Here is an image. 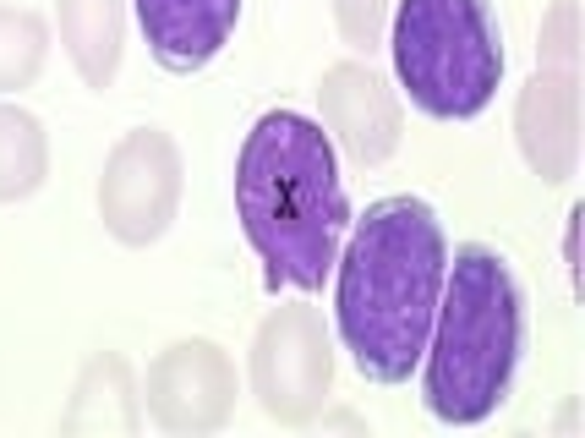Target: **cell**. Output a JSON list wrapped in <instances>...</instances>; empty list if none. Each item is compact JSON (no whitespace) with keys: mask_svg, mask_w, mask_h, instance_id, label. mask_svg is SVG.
I'll use <instances>...</instances> for the list:
<instances>
[{"mask_svg":"<svg viewBox=\"0 0 585 438\" xmlns=\"http://www.w3.org/2000/svg\"><path fill=\"white\" fill-rule=\"evenodd\" d=\"M50 176V137L39 115L22 105H0V203H22Z\"/></svg>","mask_w":585,"mask_h":438,"instance_id":"obj_12","label":"cell"},{"mask_svg":"<svg viewBox=\"0 0 585 438\" xmlns=\"http://www.w3.org/2000/svg\"><path fill=\"white\" fill-rule=\"evenodd\" d=\"M575 55H580V6L553 0V11L536 28V66H575Z\"/></svg>","mask_w":585,"mask_h":438,"instance_id":"obj_14","label":"cell"},{"mask_svg":"<svg viewBox=\"0 0 585 438\" xmlns=\"http://www.w3.org/2000/svg\"><path fill=\"white\" fill-rule=\"evenodd\" d=\"M181 143L165 126H132L104 154L99 170V219L121 247H154L181 214Z\"/></svg>","mask_w":585,"mask_h":438,"instance_id":"obj_6","label":"cell"},{"mask_svg":"<svg viewBox=\"0 0 585 438\" xmlns=\"http://www.w3.org/2000/svg\"><path fill=\"white\" fill-rule=\"evenodd\" d=\"M247 389L268 422L307 428L334 395V334L312 302H285L257 324L247 351Z\"/></svg>","mask_w":585,"mask_h":438,"instance_id":"obj_5","label":"cell"},{"mask_svg":"<svg viewBox=\"0 0 585 438\" xmlns=\"http://www.w3.org/2000/svg\"><path fill=\"white\" fill-rule=\"evenodd\" d=\"M389 61L405 99L432 121H476L503 83V39L487 0H394Z\"/></svg>","mask_w":585,"mask_h":438,"instance_id":"obj_4","label":"cell"},{"mask_svg":"<svg viewBox=\"0 0 585 438\" xmlns=\"http://www.w3.org/2000/svg\"><path fill=\"white\" fill-rule=\"evenodd\" d=\"M143 411L154 417V428H165L175 438L219 433L236 417V362H230V351L203 340V334L165 345L148 362Z\"/></svg>","mask_w":585,"mask_h":438,"instance_id":"obj_7","label":"cell"},{"mask_svg":"<svg viewBox=\"0 0 585 438\" xmlns=\"http://www.w3.org/2000/svg\"><path fill=\"white\" fill-rule=\"evenodd\" d=\"M44 61H50V28H44V17L0 6V94L28 88L44 72Z\"/></svg>","mask_w":585,"mask_h":438,"instance_id":"obj_13","label":"cell"},{"mask_svg":"<svg viewBox=\"0 0 585 438\" xmlns=\"http://www.w3.org/2000/svg\"><path fill=\"white\" fill-rule=\"evenodd\" d=\"M236 219L274 291L312 296L329 285L350 230V198L339 148L312 115L268 110L252 121L236 154Z\"/></svg>","mask_w":585,"mask_h":438,"instance_id":"obj_2","label":"cell"},{"mask_svg":"<svg viewBox=\"0 0 585 438\" xmlns=\"http://www.w3.org/2000/svg\"><path fill=\"white\" fill-rule=\"evenodd\" d=\"M154 61L175 77H192L230 44L241 0H132Z\"/></svg>","mask_w":585,"mask_h":438,"instance_id":"obj_10","label":"cell"},{"mask_svg":"<svg viewBox=\"0 0 585 438\" xmlns=\"http://www.w3.org/2000/svg\"><path fill=\"white\" fill-rule=\"evenodd\" d=\"M449 241L421 198H378L350 219L334 258V334L361 378L405 384L438 318Z\"/></svg>","mask_w":585,"mask_h":438,"instance_id":"obj_1","label":"cell"},{"mask_svg":"<svg viewBox=\"0 0 585 438\" xmlns=\"http://www.w3.org/2000/svg\"><path fill=\"white\" fill-rule=\"evenodd\" d=\"M580 219H585V209L575 203V209H569V225H564V269H569V285H580Z\"/></svg>","mask_w":585,"mask_h":438,"instance_id":"obj_16","label":"cell"},{"mask_svg":"<svg viewBox=\"0 0 585 438\" xmlns=\"http://www.w3.org/2000/svg\"><path fill=\"white\" fill-rule=\"evenodd\" d=\"M318 110H323L318 126L329 132V143L361 170L394 159V148H400V137H405L400 88H394L372 61H356V55L323 66Z\"/></svg>","mask_w":585,"mask_h":438,"instance_id":"obj_8","label":"cell"},{"mask_svg":"<svg viewBox=\"0 0 585 438\" xmlns=\"http://www.w3.org/2000/svg\"><path fill=\"white\" fill-rule=\"evenodd\" d=\"M514 143L525 165L564 187L580 170V72L575 66H536L514 99Z\"/></svg>","mask_w":585,"mask_h":438,"instance_id":"obj_9","label":"cell"},{"mask_svg":"<svg viewBox=\"0 0 585 438\" xmlns=\"http://www.w3.org/2000/svg\"><path fill=\"white\" fill-rule=\"evenodd\" d=\"M525 351V296L509 258L487 241L454 247L438 318L421 351V400L449 428H476L509 400Z\"/></svg>","mask_w":585,"mask_h":438,"instance_id":"obj_3","label":"cell"},{"mask_svg":"<svg viewBox=\"0 0 585 438\" xmlns=\"http://www.w3.org/2000/svg\"><path fill=\"white\" fill-rule=\"evenodd\" d=\"M334 6V28L350 50H372L383 44V28H389V11L394 0H329Z\"/></svg>","mask_w":585,"mask_h":438,"instance_id":"obj_15","label":"cell"},{"mask_svg":"<svg viewBox=\"0 0 585 438\" xmlns=\"http://www.w3.org/2000/svg\"><path fill=\"white\" fill-rule=\"evenodd\" d=\"M61 44L88 88H110L126 55V0H55Z\"/></svg>","mask_w":585,"mask_h":438,"instance_id":"obj_11","label":"cell"}]
</instances>
